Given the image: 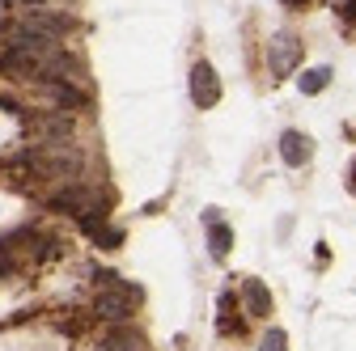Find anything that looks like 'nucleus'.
<instances>
[{
  "label": "nucleus",
  "mask_w": 356,
  "mask_h": 351,
  "mask_svg": "<svg viewBox=\"0 0 356 351\" xmlns=\"http://www.w3.org/2000/svg\"><path fill=\"white\" fill-rule=\"evenodd\" d=\"M131 309H136V292H131L127 284H111V288H98V296H94V314L102 318V322H127L131 318Z\"/></svg>",
  "instance_id": "nucleus-1"
},
{
  "label": "nucleus",
  "mask_w": 356,
  "mask_h": 351,
  "mask_svg": "<svg viewBox=\"0 0 356 351\" xmlns=\"http://www.w3.org/2000/svg\"><path fill=\"white\" fill-rule=\"evenodd\" d=\"M89 237H94V241H98L102 250H115V246H123V233H119V229H111L106 221H102V225H94V229H89Z\"/></svg>",
  "instance_id": "nucleus-10"
},
{
  "label": "nucleus",
  "mask_w": 356,
  "mask_h": 351,
  "mask_svg": "<svg viewBox=\"0 0 356 351\" xmlns=\"http://www.w3.org/2000/svg\"><path fill=\"white\" fill-rule=\"evenodd\" d=\"M331 5H335V13H339L348 26H356V0H331Z\"/></svg>",
  "instance_id": "nucleus-12"
},
{
  "label": "nucleus",
  "mask_w": 356,
  "mask_h": 351,
  "mask_svg": "<svg viewBox=\"0 0 356 351\" xmlns=\"http://www.w3.org/2000/svg\"><path fill=\"white\" fill-rule=\"evenodd\" d=\"M220 314H216V330L220 334H238L242 330V318H238V296L234 292H220Z\"/></svg>",
  "instance_id": "nucleus-7"
},
{
  "label": "nucleus",
  "mask_w": 356,
  "mask_h": 351,
  "mask_svg": "<svg viewBox=\"0 0 356 351\" xmlns=\"http://www.w3.org/2000/svg\"><path fill=\"white\" fill-rule=\"evenodd\" d=\"M327 85H331V68H327V64H318V68H309V72H301V76H297V89H301L305 98L323 94Z\"/></svg>",
  "instance_id": "nucleus-9"
},
{
  "label": "nucleus",
  "mask_w": 356,
  "mask_h": 351,
  "mask_svg": "<svg viewBox=\"0 0 356 351\" xmlns=\"http://www.w3.org/2000/svg\"><path fill=\"white\" fill-rule=\"evenodd\" d=\"M280 157L289 165H305L309 157H314V140H309L305 131H284L280 136Z\"/></svg>",
  "instance_id": "nucleus-5"
},
{
  "label": "nucleus",
  "mask_w": 356,
  "mask_h": 351,
  "mask_svg": "<svg viewBox=\"0 0 356 351\" xmlns=\"http://www.w3.org/2000/svg\"><path fill=\"white\" fill-rule=\"evenodd\" d=\"M297 64H301V38L289 34V30L272 34V47H267V68H272L276 76H289Z\"/></svg>",
  "instance_id": "nucleus-3"
},
{
  "label": "nucleus",
  "mask_w": 356,
  "mask_h": 351,
  "mask_svg": "<svg viewBox=\"0 0 356 351\" xmlns=\"http://www.w3.org/2000/svg\"><path fill=\"white\" fill-rule=\"evenodd\" d=\"M187 89H191V102H195L200 110H212V106L220 102V76H216V68H212L208 60H195V64H191Z\"/></svg>",
  "instance_id": "nucleus-2"
},
{
  "label": "nucleus",
  "mask_w": 356,
  "mask_h": 351,
  "mask_svg": "<svg viewBox=\"0 0 356 351\" xmlns=\"http://www.w3.org/2000/svg\"><path fill=\"white\" fill-rule=\"evenodd\" d=\"M229 250H234V233H229V225H208V254L216 258V262H225L229 258Z\"/></svg>",
  "instance_id": "nucleus-8"
},
{
  "label": "nucleus",
  "mask_w": 356,
  "mask_h": 351,
  "mask_svg": "<svg viewBox=\"0 0 356 351\" xmlns=\"http://www.w3.org/2000/svg\"><path fill=\"white\" fill-rule=\"evenodd\" d=\"M280 5H289V9H309L314 0H280Z\"/></svg>",
  "instance_id": "nucleus-14"
},
{
  "label": "nucleus",
  "mask_w": 356,
  "mask_h": 351,
  "mask_svg": "<svg viewBox=\"0 0 356 351\" xmlns=\"http://www.w3.org/2000/svg\"><path fill=\"white\" fill-rule=\"evenodd\" d=\"M242 300H246V314H254V318L272 314V288L263 280H242Z\"/></svg>",
  "instance_id": "nucleus-6"
},
{
  "label": "nucleus",
  "mask_w": 356,
  "mask_h": 351,
  "mask_svg": "<svg viewBox=\"0 0 356 351\" xmlns=\"http://www.w3.org/2000/svg\"><path fill=\"white\" fill-rule=\"evenodd\" d=\"M348 191L356 195V161H352V173H348Z\"/></svg>",
  "instance_id": "nucleus-15"
},
{
  "label": "nucleus",
  "mask_w": 356,
  "mask_h": 351,
  "mask_svg": "<svg viewBox=\"0 0 356 351\" xmlns=\"http://www.w3.org/2000/svg\"><path fill=\"white\" fill-rule=\"evenodd\" d=\"M98 351H149V343H145V334H140L136 326L115 322V326H106V334H102Z\"/></svg>",
  "instance_id": "nucleus-4"
},
{
  "label": "nucleus",
  "mask_w": 356,
  "mask_h": 351,
  "mask_svg": "<svg viewBox=\"0 0 356 351\" xmlns=\"http://www.w3.org/2000/svg\"><path fill=\"white\" fill-rule=\"evenodd\" d=\"M5 5H17V9L26 13V9H47L51 0H5Z\"/></svg>",
  "instance_id": "nucleus-13"
},
{
  "label": "nucleus",
  "mask_w": 356,
  "mask_h": 351,
  "mask_svg": "<svg viewBox=\"0 0 356 351\" xmlns=\"http://www.w3.org/2000/svg\"><path fill=\"white\" fill-rule=\"evenodd\" d=\"M259 351H289V334L284 330H267L259 339Z\"/></svg>",
  "instance_id": "nucleus-11"
}]
</instances>
